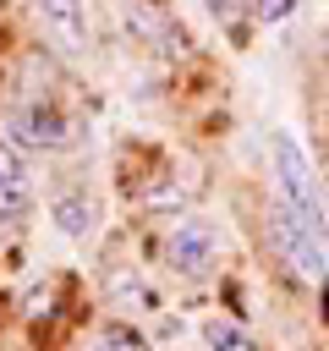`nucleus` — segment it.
<instances>
[{
	"instance_id": "6",
	"label": "nucleus",
	"mask_w": 329,
	"mask_h": 351,
	"mask_svg": "<svg viewBox=\"0 0 329 351\" xmlns=\"http://www.w3.org/2000/svg\"><path fill=\"white\" fill-rule=\"evenodd\" d=\"M33 214V170L16 143H0V225L16 230Z\"/></svg>"
},
{
	"instance_id": "1",
	"label": "nucleus",
	"mask_w": 329,
	"mask_h": 351,
	"mask_svg": "<svg viewBox=\"0 0 329 351\" xmlns=\"http://www.w3.org/2000/svg\"><path fill=\"white\" fill-rule=\"evenodd\" d=\"M5 126L16 148H71L82 137V121L55 99V88H33V82H22V93L11 99Z\"/></svg>"
},
{
	"instance_id": "2",
	"label": "nucleus",
	"mask_w": 329,
	"mask_h": 351,
	"mask_svg": "<svg viewBox=\"0 0 329 351\" xmlns=\"http://www.w3.org/2000/svg\"><path fill=\"white\" fill-rule=\"evenodd\" d=\"M269 159H274V203H285L302 225H313L318 236H329V208H324V192H318V176H313V159L307 148L291 137V132H274L269 137Z\"/></svg>"
},
{
	"instance_id": "8",
	"label": "nucleus",
	"mask_w": 329,
	"mask_h": 351,
	"mask_svg": "<svg viewBox=\"0 0 329 351\" xmlns=\"http://www.w3.org/2000/svg\"><path fill=\"white\" fill-rule=\"evenodd\" d=\"M203 346H208V351H258V340H252L236 318H208V324H203Z\"/></svg>"
},
{
	"instance_id": "3",
	"label": "nucleus",
	"mask_w": 329,
	"mask_h": 351,
	"mask_svg": "<svg viewBox=\"0 0 329 351\" xmlns=\"http://www.w3.org/2000/svg\"><path fill=\"white\" fill-rule=\"evenodd\" d=\"M269 247H274V258H280L296 280H307V285H318V280L329 274L324 236H318L313 225H302L285 203H274V208H269Z\"/></svg>"
},
{
	"instance_id": "10",
	"label": "nucleus",
	"mask_w": 329,
	"mask_h": 351,
	"mask_svg": "<svg viewBox=\"0 0 329 351\" xmlns=\"http://www.w3.org/2000/svg\"><path fill=\"white\" fill-rule=\"evenodd\" d=\"M252 11H258V22H285L296 11V0H252Z\"/></svg>"
},
{
	"instance_id": "5",
	"label": "nucleus",
	"mask_w": 329,
	"mask_h": 351,
	"mask_svg": "<svg viewBox=\"0 0 329 351\" xmlns=\"http://www.w3.org/2000/svg\"><path fill=\"white\" fill-rule=\"evenodd\" d=\"M38 27L49 33V44L60 55H88L93 27H88V0H33Z\"/></svg>"
},
{
	"instance_id": "9",
	"label": "nucleus",
	"mask_w": 329,
	"mask_h": 351,
	"mask_svg": "<svg viewBox=\"0 0 329 351\" xmlns=\"http://www.w3.org/2000/svg\"><path fill=\"white\" fill-rule=\"evenodd\" d=\"M93 351H148V340L132 329V324H104L93 335Z\"/></svg>"
},
{
	"instance_id": "4",
	"label": "nucleus",
	"mask_w": 329,
	"mask_h": 351,
	"mask_svg": "<svg viewBox=\"0 0 329 351\" xmlns=\"http://www.w3.org/2000/svg\"><path fill=\"white\" fill-rule=\"evenodd\" d=\"M164 263H170L175 274H186V280L208 274V269L219 263V230H214L208 219H197V214L170 219V230H164Z\"/></svg>"
},
{
	"instance_id": "7",
	"label": "nucleus",
	"mask_w": 329,
	"mask_h": 351,
	"mask_svg": "<svg viewBox=\"0 0 329 351\" xmlns=\"http://www.w3.org/2000/svg\"><path fill=\"white\" fill-rule=\"evenodd\" d=\"M49 219H55V230H60V236L82 241V236H93L99 208H93V197H82V192H60V197L49 203Z\"/></svg>"
},
{
	"instance_id": "11",
	"label": "nucleus",
	"mask_w": 329,
	"mask_h": 351,
	"mask_svg": "<svg viewBox=\"0 0 329 351\" xmlns=\"http://www.w3.org/2000/svg\"><path fill=\"white\" fill-rule=\"evenodd\" d=\"M203 11H208L214 22H236V16H241V0H203Z\"/></svg>"
}]
</instances>
